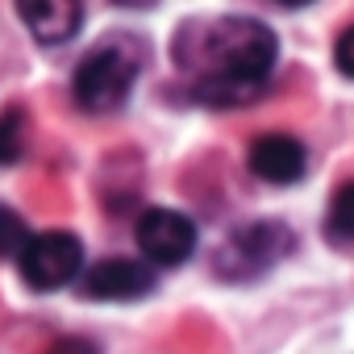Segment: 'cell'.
Returning a JSON list of instances; mask_svg holds the SVG:
<instances>
[{"instance_id": "cell-1", "label": "cell", "mask_w": 354, "mask_h": 354, "mask_svg": "<svg viewBox=\"0 0 354 354\" xmlns=\"http://www.w3.org/2000/svg\"><path fill=\"white\" fill-rule=\"evenodd\" d=\"M279 42L263 21L250 17H221V21H192L180 30V67L196 71V100L205 104H246L263 92L275 67Z\"/></svg>"}, {"instance_id": "cell-2", "label": "cell", "mask_w": 354, "mask_h": 354, "mask_svg": "<svg viewBox=\"0 0 354 354\" xmlns=\"http://www.w3.org/2000/svg\"><path fill=\"white\" fill-rule=\"evenodd\" d=\"M142 71V42L133 38H104L100 46L88 50V59H80L75 75H71V92L75 104L84 113H117L129 100V88Z\"/></svg>"}, {"instance_id": "cell-3", "label": "cell", "mask_w": 354, "mask_h": 354, "mask_svg": "<svg viewBox=\"0 0 354 354\" xmlns=\"http://www.w3.org/2000/svg\"><path fill=\"white\" fill-rule=\"evenodd\" d=\"M292 250H296V234L283 221H275V217L246 221V225H238L221 242V250H217V275L230 279V283H246L254 275H267Z\"/></svg>"}, {"instance_id": "cell-4", "label": "cell", "mask_w": 354, "mask_h": 354, "mask_svg": "<svg viewBox=\"0 0 354 354\" xmlns=\"http://www.w3.org/2000/svg\"><path fill=\"white\" fill-rule=\"evenodd\" d=\"M17 259H21V279L34 292H55V288H63V283L84 275V246L67 230L34 234Z\"/></svg>"}, {"instance_id": "cell-5", "label": "cell", "mask_w": 354, "mask_h": 354, "mask_svg": "<svg viewBox=\"0 0 354 354\" xmlns=\"http://www.w3.org/2000/svg\"><path fill=\"white\" fill-rule=\"evenodd\" d=\"M133 242L154 267H180L196 250V225L175 209H146L138 217Z\"/></svg>"}, {"instance_id": "cell-6", "label": "cell", "mask_w": 354, "mask_h": 354, "mask_svg": "<svg viewBox=\"0 0 354 354\" xmlns=\"http://www.w3.org/2000/svg\"><path fill=\"white\" fill-rule=\"evenodd\" d=\"M150 288H154V271L138 259H104L80 275V292L88 300H109V304L142 300Z\"/></svg>"}, {"instance_id": "cell-7", "label": "cell", "mask_w": 354, "mask_h": 354, "mask_svg": "<svg viewBox=\"0 0 354 354\" xmlns=\"http://www.w3.org/2000/svg\"><path fill=\"white\" fill-rule=\"evenodd\" d=\"M17 17L26 21V30L42 46H63V42H71L80 34L84 5H75V0H21Z\"/></svg>"}, {"instance_id": "cell-8", "label": "cell", "mask_w": 354, "mask_h": 354, "mask_svg": "<svg viewBox=\"0 0 354 354\" xmlns=\"http://www.w3.org/2000/svg\"><path fill=\"white\" fill-rule=\"evenodd\" d=\"M304 167H308V154L292 133H263L250 146V171L267 184H296Z\"/></svg>"}, {"instance_id": "cell-9", "label": "cell", "mask_w": 354, "mask_h": 354, "mask_svg": "<svg viewBox=\"0 0 354 354\" xmlns=\"http://www.w3.org/2000/svg\"><path fill=\"white\" fill-rule=\"evenodd\" d=\"M26 150V109L9 104L0 113V167H13Z\"/></svg>"}, {"instance_id": "cell-10", "label": "cell", "mask_w": 354, "mask_h": 354, "mask_svg": "<svg viewBox=\"0 0 354 354\" xmlns=\"http://www.w3.org/2000/svg\"><path fill=\"white\" fill-rule=\"evenodd\" d=\"M325 230L333 242H354V180L333 192L329 213H325Z\"/></svg>"}, {"instance_id": "cell-11", "label": "cell", "mask_w": 354, "mask_h": 354, "mask_svg": "<svg viewBox=\"0 0 354 354\" xmlns=\"http://www.w3.org/2000/svg\"><path fill=\"white\" fill-rule=\"evenodd\" d=\"M26 242H30V234H26L21 213H17V209H9V205H0V259L21 254V250H26Z\"/></svg>"}, {"instance_id": "cell-12", "label": "cell", "mask_w": 354, "mask_h": 354, "mask_svg": "<svg viewBox=\"0 0 354 354\" xmlns=\"http://www.w3.org/2000/svg\"><path fill=\"white\" fill-rule=\"evenodd\" d=\"M333 63H337V71H342L346 80H354V26L337 34V42H333Z\"/></svg>"}]
</instances>
